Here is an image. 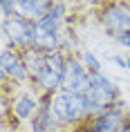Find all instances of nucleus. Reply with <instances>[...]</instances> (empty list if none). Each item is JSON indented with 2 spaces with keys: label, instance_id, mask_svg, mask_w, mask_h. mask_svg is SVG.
<instances>
[{
  "label": "nucleus",
  "instance_id": "f257e3e1",
  "mask_svg": "<svg viewBox=\"0 0 130 132\" xmlns=\"http://www.w3.org/2000/svg\"><path fill=\"white\" fill-rule=\"evenodd\" d=\"M49 108L63 130H67V128L72 130L76 125L85 123L88 119L105 112V108L96 105L88 94H74V92H65V90H58L56 94H52Z\"/></svg>",
  "mask_w": 130,
  "mask_h": 132
},
{
  "label": "nucleus",
  "instance_id": "f03ea898",
  "mask_svg": "<svg viewBox=\"0 0 130 132\" xmlns=\"http://www.w3.org/2000/svg\"><path fill=\"white\" fill-rule=\"evenodd\" d=\"M36 45V22L20 16L18 11L2 18V47L25 49Z\"/></svg>",
  "mask_w": 130,
  "mask_h": 132
},
{
  "label": "nucleus",
  "instance_id": "7ed1b4c3",
  "mask_svg": "<svg viewBox=\"0 0 130 132\" xmlns=\"http://www.w3.org/2000/svg\"><path fill=\"white\" fill-rule=\"evenodd\" d=\"M99 22L101 27L105 29V34L110 38L123 34V31H130V5L128 2H121V0H105L99 11Z\"/></svg>",
  "mask_w": 130,
  "mask_h": 132
},
{
  "label": "nucleus",
  "instance_id": "20e7f679",
  "mask_svg": "<svg viewBox=\"0 0 130 132\" xmlns=\"http://www.w3.org/2000/svg\"><path fill=\"white\" fill-rule=\"evenodd\" d=\"M128 110H126V103L119 101L117 105H112L110 110H105L99 117L88 119L85 123L72 128V132H121V128L128 121Z\"/></svg>",
  "mask_w": 130,
  "mask_h": 132
},
{
  "label": "nucleus",
  "instance_id": "39448f33",
  "mask_svg": "<svg viewBox=\"0 0 130 132\" xmlns=\"http://www.w3.org/2000/svg\"><path fill=\"white\" fill-rule=\"evenodd\" d=\"M0 78L9 81L14 85H29L32 83L27 63H25V56H22L20 49L2 47V52H0Z\"/></svg>",
  "mask_w": 130,
  "mask_h": 132
},
{
  "label": "nucleus",
  "instance_id": "423d86ee",
  "mask_svg": "<svg viewBox=\"0 0 130 132\" xmlns=\"http://www.w3.org/2000/svg\"><path fill=\"white\" fill-rule=\"evenodd\" d=\"M85 94H88L96 105H101L105 110H110L112 105H117L121 101V90H119V85H117L110 76H105L103 72L90 74V87H88Z\"/></svg>",
  "mask_w": 130,
  "mask_h": 132
},
{
  "label": "nucleus",
  "instance_id": "0eeeda50",
  "mask_svg": "<svg viewBox=\"0 0 130 132\" xmlns=\"http://www.w3.org/2000/svg\"><path fill=\"white\" fill-rule=\"evenodd\" d=\"M88 87H90V72H88V67L83 65V61H81L76 54H72V52H70L61 90L74 92V94H85V92H88Z\"/></svg>",
  "mask_w": 130,
  "mask_h": 132
},
{
  "label": "nucleus",
  "instance_id": "6e6552de",
  "mask_svg": "<svg viewBox=\"0 0 130 132\" xmlns=\"http://www.w3.org/2000/svg\"><path fill=\"white\" fill-rule=\"evenodd\" d=\"M67 20V7L65 2H56L47 14L36 20V36H63Z\"/></svg>",
  "mask_w": 130,
  "mask_h": 132
},
{
  "label": "nucleus",
  "instance_id": "1a4fd4ad",
  "mask_svg": "<svg viewBox=\"0 0 130 132\" xmlns=\"http://www.w3.org/2000/svg\"><path fill=\"white\" fill-rule=\"evenodd\" d=\"M49 98L52 94H43V105L41 110L34 114V119L29 121V132H61V123L56 121L54 112L49 108Z\"/></svg>",
  "mask_w": 130,
  "mask_h": 132
},
{
  "label": "nucleus",
  "instance_id": "9d476101",
  "mask_svg": "<svg viewBox=\"0 0 130 132\" xmlns=\"http://www.w3.org/2000/svg\"><path fill=\"white\" fill-rule=\"evenodd\" d=\"M56 5V0H20L18 2V14L25 16V18H29V20H38V18H43V16L47 14L49 9Z\"/></svg>",
  "mask_w": 130,
  "mask_h": 132
},
{
  "label": "nucleus",
  "instance_id": "9b49d317",
  "mask_svg": "<svg viewBox=\"0 0 130 132\" xmlns=\"http://www.w3.org/2000/svg\"><path fill=\"white\" fill-rule=\"evenodd\" d=\"M22 56H25V63H27L29 76H32V81H34V78L43 72V67H45V58H47V54L41 52V49H36V47H29V49L22 52Z\"/></svg>",
  "mask_w": 130,
  "mask_h": 132
},
{
  "label": "nucleus",
  "instance_id": "f8f14e48",
  "mask_svg": "<svg viewBox=\"0 0 130 132\" xmlns=\"http://www.w3.org/2000/svg\"><path fill=\"white\" fill-rule=\"evenodd\" d=\"M81 61H83V65L88 67V72H90V74H99V72H103L101 61H99V58H96V56L92 54V52H88V49H85V52L81 54Z\"/></svg>",
  "mask_w": 130,
  "mask_h": 132
},
{
  "label": "nucleus",
  "instance_id": "ddd939ff",
  "mask_svg": "<svg viewBox=\"0 0 130 132\" xmlns=\"http://www.w3.org/2000/svg\"><path fill=\"white\" fill-rule=\"evenodd\" d=\"M18 2H20V0H0V14H2V18H7V16L16 14Z\"/></svg>",
  "mask_w": 130,
  "mask_h": 132
},
{
  "label": "nucleus",
  "instance_id": "4468645a",
  "mask_svg": "<svg viewBox=\"0 0 130 132\" xmlns=\"http://www.w3.org/2000/svg\"><path fill=\"white\" fill-rule=\"evenodd\" d=\"M112 40L119 45V47H123V49H128L130 47V31H123V34H119V36H114Z\"/></svg>",
  "mask_w": 130,
  "mask_h": 132
},
{
  "label": "nucleus",
  "instance_id": "2eb2a0df",
  "mask_svg": "<svg viewBox=\"0 0 130 132\" xmlns=\"http://www.w3.org/2000/svg\"><path fill=\"white\" fill-rule=\"evenodd\" d=\"M112 61H114V65L117 67H123V70H128V58H123V56H112Z\"/></svg>",
  "mask_w": 130,
  "mask_h": 132
},
{
  "label": "nucleus",
  "instance_id": "dca6fc26",
  "mask_svg": "<svg viewBox=\"0 0 130 132\" xmlns=\"http://www.w3.org/2000/svg\"><path fill=\"white\" fill-rule=\"evenodd\" d=\"M121 132H130V117H128V121H126V125L121 128Z\"/></svg>",
  "mask_w": 130,
  "mask_h": 132
},
{
  "label": "nucleus",
  "instance_id": "f3484780",
  "mask_svg": "<svg viewBox=\"0 0 130 132\" xmlns=\"http://www.w3.org/2000/svg\"><path fill=\"white\" fill-rule=\"evenodd\" d=\"M128 70H130V56H128Z\"/></svg>",
  "mask_w": 130,
  "mask_h": 132
},
{
  "label": "nucleus",
  "instance_id": "a211bd4d",
  "mask_svg": "<svg viewBox=\"0 0 130 132\" xmlns=\"http://www.w3.org/2000/svg\"><path fill=\"white\" fill-rule=\"evenodd\" d=\"M121 2H128V5H130V0H121Z\"/></svg>",
  "mask_w": 130,
  "mask_h": 132
}]
</instances>
